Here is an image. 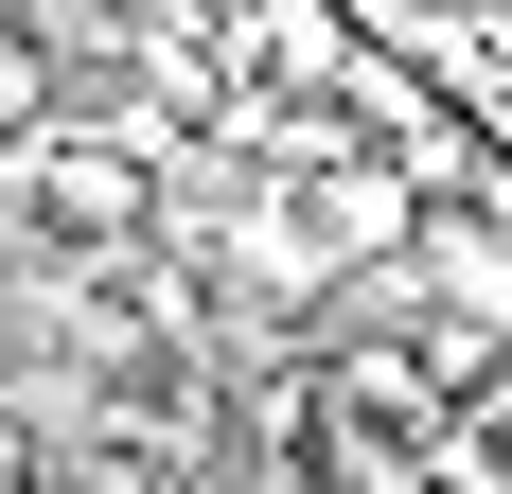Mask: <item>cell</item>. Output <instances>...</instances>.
Returning <instances> with one entry per match:
<instances>
[{"instance_id": "obj_1", "label": "cell", "mask_w": 512, "mask_h": 494, "mask_svg": "<svg viewBox=\"0 0 512 494\" xmlns=\"http://www.w3.org/2000/svg\"><path fill=\"white\" fill-rule=\"evenodd\" d=\"M36 106H53V53L0 18V142H36Z\"/></svg>"}]
</instances>
